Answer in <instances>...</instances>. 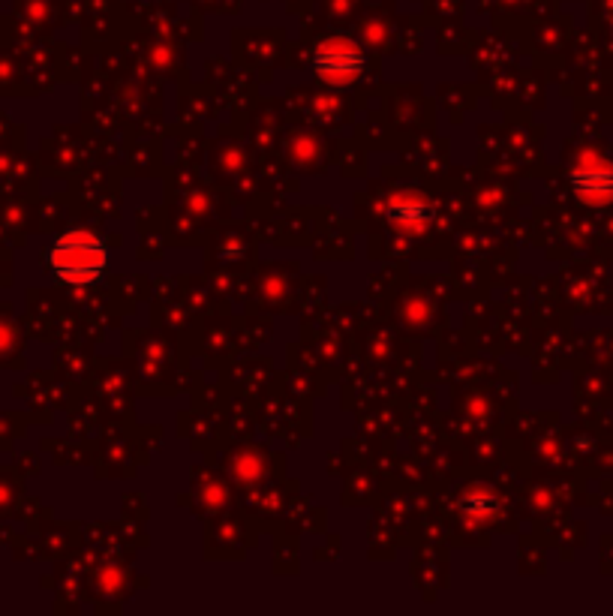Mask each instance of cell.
Returning <instances> with one entry per match:
<instances>
[{"label": "cell", "mask_w": 613, "mask_h": 616, "mask_svg": "<svg viewBox=\"0 0 613 616\" xmlns=\"http://www.w3.org/2000/svg\"><path fill=\"white\" fill-rule=\"evenodd\" d=\"M46 271L61 286H94L109 271V247L91 229H70L49 244Z\"/></svg>", "instance_id": "cell-1"}, {"label": "cell", "mask_w": 613, "mask_h": 616, "mask_svg": "<svg viewBox=\"0 0 613 616\" xmlns=\"http://www.w3.org/2000/svg\"><path fill=\"white\" fill-rule=\"evenodd\" d=\"M364 73V52L349 37H328L313 52V76L331 88H349Z\"/></svg>", "instance_id": "cell-2"}, {"label": "cell", "mask_w": 613, "mask_h": 616, "mask_svg": "<svg viewBox=\"0 0 613 616\" xmlns=\"http://www.w3.org/2000/svg\"><path fill=\"white\" fill-rule=\"evenodd\" d=\"M571 187L574 196L592 208L613 202V163L598 154H583L571 166Z\"/></svg>", "instance_id": "cell-3"}, {"label": "cell", "mask_w": 613, "mask_h": 616, "mask_svg": "<svg viewBox=\"0 0 613 616\" xmlns=\"http://www.w3.org/2000/svg\"><path fill=\"white\" fill-rule=\"evenodd\" d=\"M385 220L406 235H418L430 223V202L418 190H400L385 202Z\"/></svg>", "instance_id": "cell-4"}, {"label": "cell", "mask_w": 613, "mask_h": 616, "mask_svg": "<svg viewBox=\"0 0 613 616\" xmlns=\"http://www.w3.org/2000/svg\"><path fill=\"white\" fill-rule=\"evenodd\" d=\"M460 514L466 517V520H472V523H484V520H490L493 514H496V499L487 493V490H469L463 499H460Z\"/></svg>", "instance_id": "cell-5"}]
</instances>
